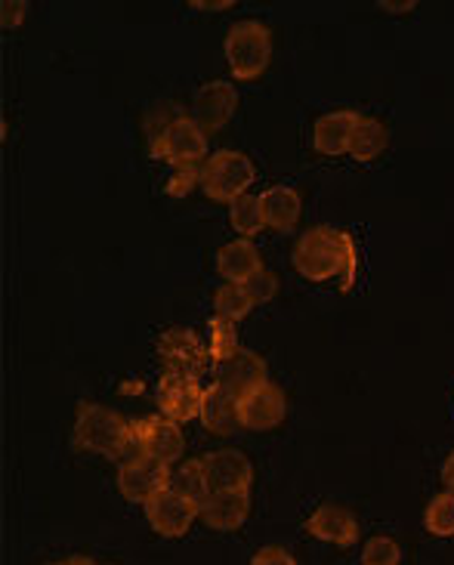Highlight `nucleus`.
<instances>
[{
  "mask_svg": "<svg viewBox=\"0 0 454 565\" xmlns=\"http://www.w3.org/2000/svg\"><path fill=\"white\" fill-rule=\"evenodd\" d=\"M223 53L235 81H257L273 62V31L257 19L235 22L226 34Z\"/></svg>",
  "mask_w": 454,
  "mask_h": 565,
  "instance_id": "7ed1b4c3",
  "label": "nucleus"
},
{
  "mask_svg": "<svg viewBox=\"0 0 454 565\" xmlns=\"http://www.w3.org/2000/svg\"><path fill=\"white\" fill-rule=\"evenodd\" d=\"M247 513H251L247 491H211L208 501L198 510V520L213 532H235L244 525Z\"/></svg>",
  "mask_w": 454,
  "mask_h": 565,
  "instance_id": "f3484780",
  "label": "nucleus"
},
{
  "mask_svg": "<svg viewBox=\"0 0 454 565\" xmlns=\"http://www.w3.org/2000/svg\"><path fill=\"white\" fill-rule=\"evenodd\" d=\"M251 565H297V559L285 547H275L273 544V547H260Z\"/></svg>",
  "mask_w": 454,
  "mask_h": 565,
  "instance_id": "7c9ffc66",
  "label": "nucleus"
},
{
  "mask_svg": "<svg viewBox=\"0 0 454 565\" xmlns=\"http://www.w3.org/2000/svg\"><path fill=\"white\" fill-rule=\"evenodd\" d=\"M158 355L165 362V371H182V374H196V377L211 362V352L204 350V343L189 328H170L158 340Z\"/></svg>",
  "mask_w": 454,
  "mask_h": 565,
  "instance_id": "ddd939ff",
  "label": "nucleus"
},
{
  "mask_svg": "<svg viewBox=\"0 0 454 565\" xmlns=\"http://www.w3.org/2000/svg\"><path fill=\"white\" fill-rule=\"evenodd\" d=\"M387 146H390V130L383 127V121L362 115V121H359L356 134H352V142H349V158L374 161L378 154L387 152Z\"/></svg>",
  "mask_w": 454,
  "mask_h": 565,
  "instance_id": "4be33fe9",
  "label": "nucleus"
},
{
  "mask_svg": "<svg viewBox=\"0 0 454 565\" xmlns=\"http://www.w3.org/2000/svg\"><path fill=\"white\" fill-rule=\"evenodd\" d=\"M25 10H29L25 0H3L0 3V22H3V29H19L22 19H25Z\"/></svg>",
  "mask_w": 454,
  "mask_h": 565,
  "instance_id": "c756f323",
  "label": "nucleus"
},
{
  "mask_svg": "<svg viewBox=\"0 0 454 565\" xmlns=\"http://www.w3.org/2000/svg\"><path fill=\"white\" fill-rule=\"evenodd\" d=\"M239 414H242V429L266 433V429H275L288 417V396L273 381L260 383L251 393H244L239 398Z\"/></svg>",
  "mask_w": 454,
  "mask_h": 565,
  "instance_id": "9d476101",
  "label": "nucleus"
},
{
  "mask_svg": "<svg viewBox=\"0 0 454 565\" xmlns=\"http://www.w3.org/2000/svg\"><path fill=\"white\" fill-rule=\"evenodd\" d=\"M204 386L198 383L196 374H182V371H165L158 381V405L161 417L173 424H189L201 417V402H204Z\"/></svg>",
  "mask_w": 454,
  "mask_h": 565,
  "instance_id": "0eeeda50",
  "label": "nucleus"
},
{
  "mask_svg": "<svg viewBox=\"0 0 454 565\" xmlns=\"http://www.w3.org/2000/svg\"><path fill=\"white\" fill-rule=\"evenodd\" d=\"M244 288H247V294H251L254 306L270 303V300H275V294H278V276L270 273V269H260L257 276L251 278V281H244Z\"/></svg>",
  "mask_w": 454,
  "mask_h": 565,
  "instance_id": "cd10ccee",
  "label": "nucleus"
},
{
  "mask_svg": "<svg viewBox=\"0 0 454 565\" xmlns=\"http://www.w3.org/2000/svg\"><path fill=\"white\" fill-rule=\"evenodd\" d=\"M182 455H186V436H182L180 424L155 414V417H146L130 427V448H127L124 463L134 458H151L165 467H177Z\"/></svg>",
  "mask_w": 454,
  "mask_h": 565,
  "instance_id": "39448f33",
  "label": "nucleus"
},
{
  "mask_svg": "<svg viewBox=\"0 0 454 565\" xmlns=\"http://www.w3.org/2000/svg\"><path fill=\"white\" fill-rule=\"evenodd\" d=\"M402 563V551L393 537L374 535L365 541L362 547V565H399Z\"/></svg>",
  "mask_w": 454,
  "mask_h": 565,
  "instance_id": "bb28decb",
  "label": "nucleus"
},
{
  "mask_svg": "<svg viewBox=\"0 0 454 565\" xmlns=\"http://www.w3.org/2000/svg\"><path fill=\"white\" fill-rule=\"evenodd\" d=\"M442 486H445L448 494H454V451L445 458V463H442Z\"/></svg>",
  "mask_w": 454,
  "mask_h": 565,
  "instance_id": "2f4dec72",
  "label": "nucleus"
},
{
  "mask_svg": "<svg viewBox=\"0 0 454 565\" xmlns=\"http://www.w3.org/2000/svg\"><path fill=\"white\" fill-rule=\"evenodd\" d=\"M142 510H146V522L151 525V532H158L161 537H182L198 520L201 507L177 494L173 489H165L158 491L151 501H146Z\"/></svg>",
  "mask_w": 454,
  "mask_h": 565,
  "instance_id": "1a4fd4ad",
  "label": "nucleus"
},
{
  "mask_svg": "<svg viewBox=\"0 0 454 565\" xmlns=\"http://www.w3.org/2000/svg\"><path fill=\"white\" fill-rule=\"evenodd\" d=\"M306 532L334 547H352L359 541V520L352 516V510L344 504H321L306 520Z\"/></svg>",
  "mask_w": 454,
  "mask_h": 565,
  "instance_id": "4468645a",
  "label": "nucleus"
},
{
  "mask_svg": "<svg viewBox=\"0 0 454 565\" xmlns=\"http://www.w3.org/2000/svg\"><path fill=\"white\" fill-rule=\"evenodd\" d=\"M213 386L226 390L229 396L242 398L244 393H251L254 386L266 383V362L260 359L257 352L239 350L235 355H229L223 362L211 365Z\"/></svg>",
  "mask_w": 454,
  "mask_h": 565,
  "instance_id": "f8f14e48",
  "label": "nucleus"
},
{
  "mask_svg": "<svg viewBox=\"0 0 454 565\" xmlns=\"http://www.w3.org/2000/svg\"><path fill=\"white\" fill-rule=\"evenodd\" d=\"M62 565H65V563H62Z\"/></svg>",
  "mask_w": 454,
  "mask_h": 565,
  "instance_id": "f704fd0d",
  "label": "nucleus"
},
{
  "mask_svg": "<svg viewBox=\"0 0 454 565\" xmlns=\"http://www.w3.org/2000/svg\"><path fill=\"white\" fill-rule=\"evenodd\" d=\"M359 121H362V115L352 108H337V111L321 115L313 127V149L318 154H328V158L349 154V142H352Z\"/></svg>",
  "mask_w": 454,
  "mask_h": 565,
  "instance_id": "dca6fc26",
  "label": "nucleus"
},
{
  "mask_svg": "<svg viewBox=\"0 0 454 565\" xmlns=\"http://www.w3.org/2000/svg\"><path fill=\"white\" fill-rule=\"evenodd\" d=\"M170 486V467L151 458H134L118 470V491L130 504H146Z\"/></svg>",
  "mask_w": 454,
  "mask_h": 565,
  "instance_id": "9b49d317",
  "label": "nucleus"
},
{
  "mask_svg": "<svg viewBox=\"0 0 454 565\" xmlns=\"http://www.w3.org/2000/svg\"><path fill=\"white\" fill-rule=\"evenodd\" d=\"M239 108V90L235 84L229 81H211V84H201L189 103V118L204 130V134H217L223 130L232 115Z\"/></svg>",
  "mask_w": 454,
  "mask_h": 565,
  "instance_id": "6e6552de",
  "label": "nucleus"
},
{
  "mask_svg": "<svg viewBox=\"0 0 454 565\" xmlns=\"http://www.w3.org/2000/svg\"><path fill=\"white\" fill-rule=\"evenodd\" d=\"M208 331H211V347H208V352H211V365L213 362H223V359H229V355H235V352L242 350V347H239V328H235V321L217 319V316H213V319L208 321Z\"/></svg>",
  "mask_w": 454,
  "mask_h": 565,
  "instance_id": "a878e982",
  "label": "nucleus"
},
{
  "mask_svg": "<svg viewBox=\"0 0 454 565\" xmlns=\"http://www.w3.org/2000/svg\"><path fill=\"white\" fill-rule=\"evenodd\" d=\"M130 427L122 414L96 402H81L75 414V445L103 458L122 460L130 448Z\"/></svg>",
  "mask_w": 454,
  "mask_h": 565,
  "instance_id": "f03ea898",
  "label": "nucleus"
},
{
  "mask_svg": "<svg viewBox=\"0 0 454 565\" xmlns=\"http://www.w3.org/2000/svg\"><path fill=\"white\" fill-rule=\"evenodd\" d=\"M260 207H263L266 226L275 232H291L300 223V192L291 189V185H273V189H266V192L260 195Z\"/></svg>",
  "mask_w": 454,
  "mask_h": 565,
  "instance_id": "6ab92c4d",
  "label": "nucleus"
},
{
  "mask_svg": "<svg viewBox=\"0 0 454 565\" xmlns=\"http://www.w3.org/2000/svg\"><path fill=\"white\" fill-rule=\"evenodd\" d=\"M151 158L167 161L177 170L201 168L208 161V134L189 115H182L161 137L151 139Z\"/></svg>",
  "mask_w": 454,
  "mask_h": 565,
  "instance_id": "423d86ee",
  "label": "nucleus"
},
{
  "mask_svg": "<svg viewBox=\"0 0 454 565\" xmlns=\"http://www.w3.org/2000/svg\"><path fill=\"white\" fill-rule=\"evenodd\" d=\"M254 180H257L254 161L244 152H235V149H220L201 164V189L211 201L232 204V201L247 195Z\"/></svg>",
  "mask_w": 454,
  "mask_h": 565,
  "instance_id": "20e7f679",
  "label": "nucleus"
},
{
  "mask_svg": "<svg viewBox=\"0 0 454 565\" xmlns=\"http://www.w3.org/2000/svg\"><path fill=\"white\" fill-rule=\"evenodd\" d=\"M254 309V300H251V294L244 285H220V288L213 290V312H217V319H226V321H239L247 319V312Z\"/></svg>",
  "mask_w": 454,
  "mask_h": 565,
  "instance_id": "b1692460",
  "label": "nucleus"
},
{
  "mask_svg": "<svg viewBox=\"0 0 454 565\" xmlns=\"http://www.w3.org/2000/svg\"><path fill=\"white\" fill-rule=\"evenodd\" d=\"M260 269H266V266L260 260L257 245L247 238H235V242H229L217 250V273L229 285H244L257 276Z\"/></svg>",
  "mask_w": 454,
  "mask_h": 565,
  "instance_id": "a211bd4d",
  "label": "nucleus"
},
{
  "mask_svg": "<svg viewBox=\"0 0 454 565\" xmlns=\"http://www.w3.org/2000/svg\"><path fill=\"white\" fill-rule=\"evenodd\" d=\"M182 498L196 501L198 507L208 501L211 494V482H208V473H204V460H180L177 467H170V486Z\"/></svg>",
  "mask_w": 454,
  "mask_h": 565,
  "instance_id": "412c9836",
  "label": "nucleus"
},
{
  "mask_svg": "<svg viewBox=\"0 0 454 565\" xmlns=\"http://www.w3.org/2000/svg\"><path fill=\"white\" fill-rule=\"evenodd\" d=\"M65 565H96V563L87 559V556H72V559H65Z\"/></svg>",
  "mask_w": 454,
  "mask_h": 565,
  "instance_id": "72a5a7b5",
  "label": "nucleus"
},
{
  "mask_svg": "<svg viewBox=\"0 0 454 565\" xmlns=\"http://www.w3.org/2000/svg\"><path fill=\"white\" fill-rule=\"evenodd\" d=\"M229 223L232 230L239 232V238L254 242L260 232L266 230V220H263V207H260L257 195H242L239 201L229 204Z\"/></svg>",
  "mask_w": 454,
  "mask_h": 565,
  "instance_id": "5701e85b",
  "label": "nucleus"
},
{
  "mask_svg": "<svg viewBox=\"0 0 454 565\" xmlns=\"http://www.w3.org/2000/svg\"><path fill=\"white\" fill-rule=\"evenodd\" d=\"M196 10H204V13H220V10H229L232 0H220V3H211V0H192Z\"/></svg>",
  "mask_w": 454,
  "mask_h": 565,
  "instance_id": "473e14b6",
  "label": "nucleus"
},
{
  "mask_svg": "<svg viewBox=\"0 0 454 565\" xmlns=\"http://www.w3.org/2000/svg\"><path fill=\"white\" fill-rule=\"evenodd\" d=\"M201 424L211 429L213 436H232L242 429V414H239V398L229 396L220 386H208L204 402H201Z\"/></svg>",
  "mask_w": 454,
  "mask_h": 565,
  "instance_id": "aec40b11",
  "label": "nucleus"
},
{
  "mask_svg": "<svg viewBox=\"0 0 454 565\" xmlns=\"http://www.w3.org/2000/svg\"><path fill=\"white\" fill-rule=\"evenodd\" d=\"M424 529L433 537H454V494H433L424 510Z\"/></svg>",
  "mask_w": 454,
  "mask_h": 565,
  "instance_id": "393cba45",
  "label": "nucleus"
},
{
  "mask_svg": "<svg viewBox=\"0 0 454 565\" xmlns=\"http://www.w3.org/2000/svg\"><path fill=\"white\" fill-rule=\"evenodd\" d=\"M204 473L211 482V491H247L254 482V467L235 448H220L204 455Z\"/></svg>",
  "mask_w": 454,
  "mask_h": 565,
  "instance_id": "2eb2a0df",
  "label": "nucleus"
},
{
  "mask_svg": "<svg viewBox=\"0 0 454 565\" xmlns=\"http://www.w3.org/2000/svg\"><path fill=\"white\" fill-rule=\"evenodd\" d=\"M294 269L316 285L340 278V290H349L359 278V245L349 232L313 226L294 245Z\"/></svg>",
  "mask_w": 454,
  "mask_h": 565,
  "instance_id": "f257e3e1",
  "label": "nucleus"
},
{
  "mask_svg": "<svg viewBox=\"0 0 454 565\" xmlns=\"http://www.w3.org/2000/svg\"><path fill=\"white\" fill-rule=\"evenodd\" d=\"M196 185H201V168H182L170 177V183L165 185V192L170 199H186Z\"/></svg>",
  "mask_w": 454,
  "mask_h": 565,
  "instance_id": "c85d7f7f",
  "label": "nucleus"
}]
</instances>
